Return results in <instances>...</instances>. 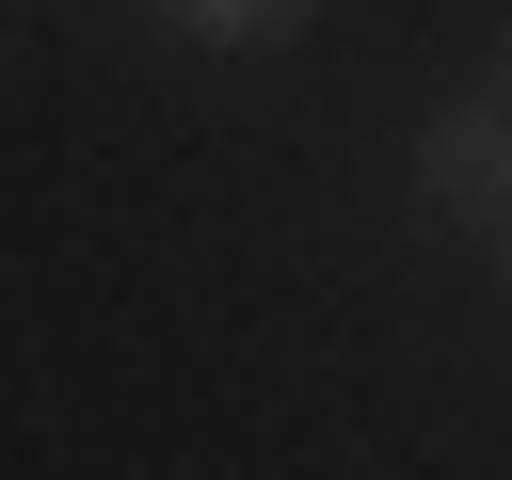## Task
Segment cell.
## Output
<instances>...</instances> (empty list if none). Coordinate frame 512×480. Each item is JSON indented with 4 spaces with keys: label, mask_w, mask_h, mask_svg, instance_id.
Returning a JSON list of instances; mask_svg holds the SVG:
<instances>
[{
    "label": "cell",
    "mask_w": 512,
    "mask_h": 480,
    "mask_svg": "<svg viewBox=\"0 0 512 480\" xmlns=\"http://www.w3.org/2000/svg\"><path fill=\"white\" fill-rule=\"evenodd\" d=\"M416 208H448V224L512 208V112H496V96H448V112H432V144H416Z\"/></svg>",
    "instance_id": "6da1fadb"
},
{
    "label": "cell",
    "mask_w": 512,
    "mask_h": 480,
    "mask_svg": "<svg viewBox=\"0 0 512 480\" xmlns=\"http://www.w3.org/2000/svg\"><path fill=\"white\" fill-rule=\"evenodd\" d=\"M192 48H272V32H304V0H160Z\"/></svg>",
    "instance_id": "7a4b0ae2"
}]
</instances>
